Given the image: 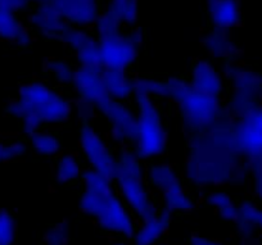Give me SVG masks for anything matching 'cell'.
I'll return each instance as SVG.
<instances>
[{"mask_svg": "<svg viewBox=\"0 0 262 245\" xmlns=\"http://www.w3.org/2000/svg\"><path fill=\"white\" fill-rule=\"evenodd\" d=\"M172 214L161 207L155 218L138 224L137 230L131 237V245H158L163 242L170 229Z\"/></svg>", "mask_w": 262, "mask_h": 245, "instance_id": "cell-19", "label": "cell"}, {"mask_svg": "<svg viewBox=\"0 0 262 245\" xmlns=\"http://www.w3.org/2000/svg\"><path fill=\"white\" fill-rule=\"evenodd\" d=\"M110 245H130L128 244V240L126 239H120V237H116L113 241L110 242Z\"/></svg>", "mask_w": 262, "mask_h": 245, "instance_id": "cell-40", "label": "cell"}, {"mask_svg": "<svg viewBox=\"0 0 262 245\" xmlns=\"http://www.w3.org/2000/svg\"><path fill=\"white\" fill-rule=\"evenodd\" d=\"M235 118L229 112L211 132L190 136L184 179L194 188H216L229 184L233 166L242 157L233 138Z\"/></svg>", "mask_w": 262, "mask_h": 245, "instance_id": "cell-1", "label": "cell"}, {"mask_svg": "<svg viewBox=\"0 0 262 245\" xmlns=\"http://www.w3.org/2000/svg\"><path fill=\"white\" fill-rule=\"evenodd\" d=\"M59 40L74 53L79 64H98L99 41L89 29L67 25Z\"/></svg>", "mask_w": 262, "mask_h": 245, "instance_id": "cell-15", "label": "cell"}, {"mask_svg": "<svg viewBox=\"0 0 262 245\" xmlns=\"http://www.w3.org/2000/svg\"><path fill=\"white\" fill-rule=\"evenodd\" d=\"M134 104L138 115V131L131 146L143 161L160 158L168 148L162 105L149 97H135Z\"/></svg>", "mask_w": 262, "mask_h": 245, "instance_id": "cell-5", "label": "cell"}, {"mask_svg": "<svg viewBox=\"0 0 262 245\" xmlns=\"http://www.w3.org/2000/svg\"><path fill=\"white\" fill-rule=\"evenodd\" d=\"M145 168L144 161L135 153L133 146H121L116 153L110 177L115 184L127 180H144Z\"/></svg>", "mask_w": 262, "mask_h": 245, "instance_id": "cell-17", "label": "cell"}, {"mask_svg": "<svg viewBox=\"0 0 262 245\" xmlns=\"http://www.w3.org/2000/svg\"><path fill=\"white\" fill-rule=\"evenodd\" d=\"M144 41L140 29H127L99 42L98 64L103 70H117L128 72L139 57V49Z\"/></svg>", "mask_w": 262, "mask_h": 245, "instance_id": "cell-7", "label": "cell"}, {"mask_svg": "<svg viewBox=\"0 0 262 245\" xmlns=\"http://www.w3.org/2000/svg\"><path fill=\"white\" fill-rule=\"evenodd\" d=\"M258 204L251 198H247L238 204V218L235 221V229L242 239H249L254 237L258 232L257 229V219H258L259 212Z\"/></svg>", "mask_w": 262, "mask_h": 245, "instance_id": "cell-28", "label": "cell"}, {"mask_svg": "<svg viewBox=\"0 0 262 245\" xmlns=\"http://www.w3.org/2000/svg\"><path fill=\"white\" fill-rule=\"evenodd\" d=\"M80 183L82 185V190L86 191H102L115 186V183L111 180V177L90 167L84 168Z\"/></svg>", "mask_w": 262, "mask_h": 245, "instance_id": "cell-33", "label": "cell"}, {"mask_svg": "<svg viewBox=\"0 0 262 245\" xmlns=\"http://www.w3.org/2000/svg\"><path fill=\"white\" fill-rule=\"evenodd\" d=\"M103 11L122 27L134 29L138 22V0H104Z\"/></svg>", "mask_w": 262, "mask_h": 245, "instance_id": "cell-29", "label": "cell"}, {"mask_svg": "<svg viewBox=\"0 0 262 245\" xmlns=\"http://www.w3.org/2000/svg\"><path fill=\"white\" fill-rule=\"evenodd\" d=\"M0 41L27 48L32 42V35L29 27L21 21L18 14L0 7Z\"/></svg>", "mask_w": 262, "mask_h": 245, "instance_id": "cell-21", "label": "cell"}, {"mask_svg": "<svg viewBox=\"0 0 262 245\" xmlns=\"http://www.w3.org/2000/svg\"><path fill=\"white\" fill-rule=\"evenodd\" d=\"M206 8L212 27L230 31L241 25L242 8L239 0H207Z\"/></svg>", "mask_w": 262, "mask_h": 245, "instance_id": "cell-20", "label": "cell"}, {"mask_svg": "<svg viewBox=\"0 0 262 245\" xmlns=\"http://www.w3.org/2000/svg\"><path fill=\"white\" fill-rule=\"evenodd\" d=\"M76 68L69 60L52 58L45 62L44 75L49 82L58 87H71Z\"/></svg>", "mask_w": 262, "mask_h": 245, "instance_id": "cell-30", "label": "cell"}, {"mask_svg": "<svg viewBox=\"0 0 262 245\" xmlns=\"http://www.w3.org/2000/svg\"><path fill=\"white\" fill-rule=\"evenodd\" d=\"M251 190L254 198L262 201V173H253L252 175Z\"/></svg>", "mask_w": 262, "mask_h": 245, "instance_id": "cell-39", "label": "cell"}, {"mask_svg": "<svg viewBox=\"0 0 262 245\" xmlns=\"http://www.w3.org/2000/svg\"><path fill=\"white\" fill-rule=\"evenodd\" d=\"M116 185L121 199L138 224L149 221L160 213L161 206L145 180H127Z\"/></svg>", "mask_w": 262, "mask_h": 245, "instance_id": "cell-11", "label": "cell"}, {"mask_svg": "<svg viewBox=\"0 0 262 245\" xmlns=\"http://www.w3.org/2000/svg\"><path fill=\"white\" fill-rule=\"evenodd\" d=\"M223 75L230 87L225 108L234 118L251 115L262 105V72L241 64L224 63Z\"/></svg>", "mask_w": 262, "mask_h": 245, "instance_id": "cell-6", "label": "cell"}, {"mask_svg": "<svg viewBox=\"0 0 262 245\" xmlns=\"http://www.w3.org/2000/svg\"><path fill=\"white\" fill-rule=\"evenodd\" d=\"M97 112L107 122L113 143L121 146L133 145L138 131V115L135 107L127 102L105 98L97 107Z\"/></svg>", "mask_w": 262, "mask_h": 245, "instance_id": "cell-8", "label": "cell"}, {"mask_svg": "<svg viewBox=\"0 0 262 245\" xmlns=\"http://www.w3.org/2000/svg\"><path fill=\"white\" fill-rule=\"evenodd\" d=\"M202 45L211 57L223 63L234 62L239 55L238 47L228 30L211 26L203 34Z\"/></svg>", "mask_w": 262, "mask_h": 245, "instance_id": "cell-18", "label": "cell"}, {"mask_svg": "<svg viewBox=\"0 0 262 245\" xmlns=\"http://www.w3.org/2000/svg\"><path fill=\"white\" fill-rule=\"evenodd\" d=\"M75 105L69 95L48 80L31 78L18 87L17 97L6 107L9 117L19 121L24 135L69 122Z\"/></svg>", "mask_w": 262, "mask_h": 245, "instance_id": "cell-2", "label": "cell"}, {"mask_svg": "<svg viewBox=\"0 0 262 245\" xmlns=\"http://www.w3.org/2000/svg\"><path fill=\"white\" fill-rule=\"evenodd\" d=\"M103 68L99 64H79L71 89L77 100L98 107L107 98L102 82Z\"/></svg>", "mask_w": 262, "mask_h": 245, "instance_id": "cell-13", "label": "cell"}, {"mask_svg": "<svg viewBox=\"0 0 262 245\" xmlns=\"http://www.w3.org/2000/svg\"><path fill=\"white\" fill-rule=\"evenodd\" d=\"M257 229H258L259 232H262V209L261 212H259L258 219H257Z\"/></svg>", "mask_w": 262, "mask_h": 245, "instance_id": "cell-41", "label": "cell"}, {"mask_svg": "<svg viewBox=\"0 0 262 245\" xmlns=\"http://www.w3.org/2000/svg\"><path fill=\"white\" fill-rule=\"evenodd\" d=\"M70 227L66 222L55 224L44 234L45 245H66L69 240Z\"/></svg>", "mask_w": 262, "mask_h": 245, "instance_id": "cell-36", "label": "cell"}, {"mask_svg": "<svg viewBox=\"0 0 262 245\" xmlns=\"http://www.w3.org/2000/svg\"><path fill=\"white\" fill-rule=\"evenodd\" d=\"M79 208L103 232L120 239L130 240L138 227V221L115 186L102 191L82 190Z\"/></svg>", "mask_w": 262, "mask_h": 245, "instance_id": "cell-4", "label": "cell"}, {"mask_svg": "<svg viewBox=\"0 0 262 245\" xmlns=\"http://www.w3.org/2000/svg\"><path fill=\"white\" fill-rule=\"evenodd\" d=\"M158 245H168V244H166V242H161V244H158Z\"/></svg>", "mask_w": 262, "mask_h": 245, "instance_id": "cell-43", "label": "cell"}, {"mask_svg": "<svg viewBox=\"0 0 262 245\" xmlns=\"http://www.w3.org/2000/svg\"><path fill=\"white\" fill-rule=\"evenodd\" d=\"M185 245H225V244L219 241V240H213V239H210V237L202 236V235H191V236L186 240Z\"/></svg>", "mask_w": 262, "mask_h": 245, "instance_id": "cell-38", "label": "cell"}, {"mask_svg": "<svg viewBox=\"0 0 262 245\" xmlns=\"http://www.w3.org/2000/svg\"><path fill=\"white\" fill-rule=\"evenodd\" d=\"M29 146L32 153L37 157L53 158L62 151L63 140L59 133L54 130L41 128L29 138Z\"/></svg>", "mask_w": 262, "mask_h": 245, "instance_id": "cell-27", "label": "cell"}, {"mask_svg": "<svg viewBox=\"0 0 262 245\" xmlns=\"http://www.w3.org/2000/svg\"><path fill=\"white\" fill-rule=\"evenodd\" d=\"M235 150L247 162L262 159V110L261 107L246 117L236 118L233 125Z\"/></svg>", "mask_w": 262, "mask_h": 245, "instance_id": "cell-10", "label": "cell"}, {"mask_svg": "<svg viewBox=\"0 0 262 245\" xmlns=\"http://www.w3.org/2000/svg\"><path fill=\"white\" fill-rule=\"evenodd\" d=\"M49 3L67 25L86 29L93 27L103 12L102 0H49Z\"/></svg>", "mask_w": 262, "mask_h": 245, "instance_id": "cell-14", "label": "cell"}, {"mask_svg": "<svg viewBox=\"0 0 262 245\" xmlns=\"http://www.w3.org/2000/svg\"><path fill=\"white\" fill-rule=\"evenodd\" d=\"M206 204L215 209L221 219L229 224H235L238 218V204L230 191L224 186H216L203 195Z\"/></svg>", "mask_w": 262, "mask_h": 245, "instance_id": "cell-26", "label": "cell"}, {"mask_svg": "<svg viewBox=\"0 0 262 245\" xmlns=\"http://www.w3.org/2000/svg\"><path fill=\"white\" fill-rule=\"evenodd\" d=\"M144 180L150 190L162 194L180 180L178 170L166 162H152L145 168Z\"/></svg>", "mask_w": 262, "mask_h": 245, "instance_id": "cell-24", "label": "cell"}, {"mask_svg": "<svg viewBox=\"0 0 262 245\" xmlns=\"http://www.w3.org/2000/svg\"><path fill=\"white\" fill-rule=\"evenodd\" d=\"M188 82L198 92L221 100L226 93V84L223 72L210 59H195L189 68Z\"/></svg>", "mask_w": 262, "mask_h": 245, "instance_id": "cell-12", "label": "cell"}, {"mask_svg": "<svg viewBox=\"0 0 262 245\" xmlns=\"http://www.w3.org/2000/svg\"><path fill=\"white\" fill-rule=\"evenodd\" d=\"M123 31V27L113 18L112 16L103 11L100 16L98 17L97 21L93 25V32H94L95 37L98 41H103L110 37L116 36V35L121 34Z\"/></svg>", "mask_w": 262, "mask_h": 245, "instance_id": "cell-32", "label": "cell"}, {"mask_svg": "<svg viewBox=\"0 0 262 245\" xmlns=\"http://www.w3.org/2000/svg\"><path fill=\"white\" fill-rule=\"evenodd\" d=\"M77 113V117L81 120V122H93V118L97 115V107L89 104L85 102H77L76 107H75Z\"/></svg>", "mask_w": 262, "mask_h": 245, "instance_id": "cell-37", "label": "cell"}, {"mask_svg": "<svg viewBox=\"0 0 262 245\" xmlns=\"http://www.w3.org/2000/svg\"><path fill=\"white\" fill-rule=\"evenodd\" d=\"M77 136L79 150L88 166L110 177L116 153L104 136L95 128L93 122H81Z\"/></svg>", "mask_w": 262, "mask_h": 245, "instance_id": "cell-9", "label": "cell"}, {"mask_svg": "<svg viewBox=\"0 0 262 245\" xmlns=\"http://www.w3.org/2000/svg\"><path fill=\"white\" fill-rule=\"evenodd\" d=\"M103 89L107 98L120 102H127L134 99L133 92V76L128 72L117 70H103L102 75Z\"/></svg>", "mask_w": 262, "mask_h": 245, "instance_id": "cell-22", "label": "cell"}, {"mask_svg": "<svg viewBox=\"0 0 262 245\" xmlns=\"http://www.w3.org/2000/svg\"><path fill=\"white\" fill-rule=\"evenodd\" d=\"M30 2L35 4H40V3H45V2H49V0H30Z\"/></svg>", "mask_w": 262, "mask_h": 245, "instance_id": "cell-42", "label": "cell"}, {"mask_svg": "<svg viewBox=\"0 0 262 245\" xmlns=\"http://www.w3.org/2000/svg\"><path fill=\"white\" fill-rule=\"evenodd\" d=\"M133 92L135 97H149L158 100H167L166 78H157L152 76H133Z\"/></svg>", "mask_w": 262, "mask_h": 245, "instance_id": "cell-31", "label": "cell"}, {"mask_svg": "<svg viewBox=\"0 0 262 245\" xmlns=\"http://www.w3.org/2000/svg\"><path fill=\"white\" fill-rule=\"evenodd\" d=\"M30 31L44 39H60L67 22L55 11L49 2L35 4L29 13Z\"/></svg>", "mask_w": 262, "mask_h": 245, "instance_id": "cell-16", "label": "cell"}, {"mask_svg": "<svg viewBox=\"0 0 262 245\" xmlns=\"http://www.w3.org/2000/svg\"><path fill=\"white\" fill-rule=\"evenodd\" d=\"M162 208L170 212L171 214H183L193 211L195 207V198L189 189L185 188L184 183L180 180L173 184L171 188L163 191L162 194Z\"/></svg>", "mask_w": 262, "mask_h": 245, "instance_id": "cell-25", "label": "cell"}, {"mask_svg": "<svg viewBox=\"0 0 262 245\" xmlns=\"http://www.w3.org/2000/svg\"><path fill=\"white\" fill-rule=\"evenodd\" d=\"M29 150V141L22 138L0 141V163L22 158Z\"/></svg>", "mask_w": 262, "mask_h": 245, "instance_id": "cell-34", "label": "cell"}, {"mask_svg": "<svg viewBox=\"0 0 262 245\" xmlns=\"http://www.w3.org/2000/svg\"><path fill=\"white\" fill-rule=\"evenodd\" d=\"M261 110H262V105H261Z\"/></svg>", "mask_w": 262, "mask_h": 245, "instance_id": "cell-44", "label": "cell"}, {"mask_svg": "<svg viewBox=\"0 0 262 245\" xmlns=\"http://www.w3.org/2000/svg\"><path fill=\"white\" fill-rule=\"evenodd\" d=\"M81 159L71 151L60 153L57 157L53 167V177L55 184L60 186H69L79 183L82 175Z\"/></svg>", "mask_w": 262, "mask_h": 245, "instance_id": "cell-23", "label": "cell"}, {"mask_svg": "<svg viewBox=\"0 0 262 245\" xmlns=\"http://www.w3.org/2000/svg\"><path fill=\"white\" fill-rule=\"evenodd\" d=\"M16 236V217L11 211L0 209V245H14Z\"/></svg>", "mask_w": 262, "mask_h": 245, "instance_id": "cell-35", "label": "cell"}, {"mask_svg": "<svg viewBox=\"0 0 262 245\" xmlns=\"http://www.w3.org/2000/svg\"><path fill=\"white\" fill-rule=\"evenodd\" d=\"M167 100L175 103L181 127L189 136L208 133L228 112L221 100L194 89L181 76L166 78Z\"/></svg>", "mask_w": 262, "mask_h": 245, "instance_id": "cell-3", "label": "cell"}]
</instances>
